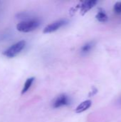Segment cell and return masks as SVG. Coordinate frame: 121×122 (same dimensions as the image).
I'll return each instance as SVG.
<instances>
[{
	"mask_svg": "<svg viewBox=\"0 0 121 122\" xmlns=\"http://www.w3.org/2000/svg\"><path fill=\"white\" fill-rule=\"evenodd\" d=\"M39 24L40 21L37 19L26 20L19 22L16 25V29L19 31L27 33L35 30L37 27H39Z\"/></svg>",
	"mask_w": 121,
	"mask_h": 122,
	"instance_id": "obj_1",
	"label": "cell"
},
{
	"mask_svg": "<svg viewBox=\"0 0 121 122\" xmlns=\"http://www.w3.org/2000/svg\"><path fill=\"white\" fill-rule=\"evenodd\" d=\"M26 46V41L24 40L19 41L16 44L11 45L6 50L3 52V54L7 58H14L21 53Z\"/></svg>",
	"mask_w": 121,
	"mask_h": 122,
	"instance_id": "obj_2",
	"label": "cell"
},
{
	"mask_svg": "<svg viewBox=\"0 0 121 122\" xmlns=\"http://www.w3.org/2000/svg\"><path fill=\"white\" fill-rule=\"evenodd\" d=\"M68 23L66 19H59L57 21H55L52 22L51 24L47 25L44 29L43 32L44 34H48V33H52L54 32L57 30H58L61 27L64 26Z\"/></svg>",
	"mask_w": 121,
	"mask_h": 122,
	"instance_id": "obj_3",
	"label": "cell"
},
{
	"mask_svg": "<svg viewBox=\"0 0 121 122\" xmlns=\"http://www.w3.org/2000/svg\"><path fill=\"white\" fill-rule=\"evenodd\" d=\"M69 104H70V99L68 97L66 94H63L59 95L54 100V102H53V107L57 109V108L67 106Z\"/></svg>",
	"mask_w": 121,
	"mask_h": 122,
	"instance_id": "obj_4",
	"label": "cell"
},
{
	"mask_svg": "<svg viewBox=\"0 0 121 122\" xmlns=\"http://www.w3.org/2000/svg\"><path fill=\"white\" fill-rule=\"evenodd\" d=\"M96 0H89V1H86L80 4V11L82 15H84L86 14L90 9H91L96 4H97Z\"/></svg>",
	"mask_w": 121,
	"mask_h": 122,
	"instance_id": "obj_5",
	"label": "cell"
},
{
	"mask_svg": "<svg viewBox=\"0 0 121 122\" xmlns=\"http://www.w3.org/2000/svg\"><path fill=\"white\" fill-rule=\"evenodd\" d=\"M92 105V102L91 100H86L83 102H81L78 106L76 108L75 112L76 114H81L84 112L85 111L88 110Z\"/></svg>",
	"mask_w": 121,
	"mask_h": 122,
	"instance_id": "obj_6",
	"label": "cell"
},
{
	"mask_svg": "<svg viewBox=\"0 0 121 122\" xmlns=\"http://www.w3.org/2000/svg\"><path fill=\"white\" fill-rule=\"evenodd\" d=\"M95 41H88L87 43H86L84 45H83V46L81 49V52L83 54H87L89 52H91V51L93 49L94 46H95Z\"/></svg>",
	"mask_w": 121,
	"mask_h": 122,
	"instance_id": "obj_7",
	"label": "cell"
},
{
	"mask_svg": "<svg viewBox=\"0 0 121 122\" xmlns=\"http://www.w3.org/2000/svg\"><path fill=\"white\" fill-rule=\"evenodd\" d=\"M34 80H35L34 77H30V78H29V79H27L26 80V81L24 83V87H23V89L21 91V94H24L29 91V89L31 86V85H32L33 82L34 81Z\"/></svg>",
	"mask_w": 121,
	"mask_h": 122,
	"instance_id": "obj_8",
	"label": "cell"
},
{
	"mask_svg": "<svg viewBox=\"0 0 121 122\" xmlns=\"http://www.w3.org/2000/svg\"><path fill=\"white\" fill-rule=\"evenodd\" d=\"M96 17L97 20L99 21L100 22H106L108 19L107 14L103 11H99L98 12V14H96Z\"/></svg>",
	"mask_w": 121,
	"mask_h": 122,
	"instance_id": "obj_9",
	"label": "cell"
},
{
	"mask_svg": "<svg viewBox=\"0 0 121 122\" xmlns=\"http://www.w3.org/2000/svg\"><path fill=\"white\" fill-rule=\"evenodd\" d=\"M114 12L117 14H121V1L116 2L114 5L113 7Z\"/></svg>",
	"mask_w": 121,
	"mask_h": 122,
	"instance_id": "obj_10",
	"label": "cell"
},
{
	"mask_svg": "<svg viewBox=\"0 0 121 122\" xmlns=\"http://www.w3.org/2000/svg\"><path fill=\"white\" fill-rule=\"evenodd\" d=\"M120 103H121V99H120Z\"/></svg>",
	"mask_w": 121,
	"mask_h": 122,
	"instance_id": "obj_11",
	"label": "cell"
}]
</instances>
